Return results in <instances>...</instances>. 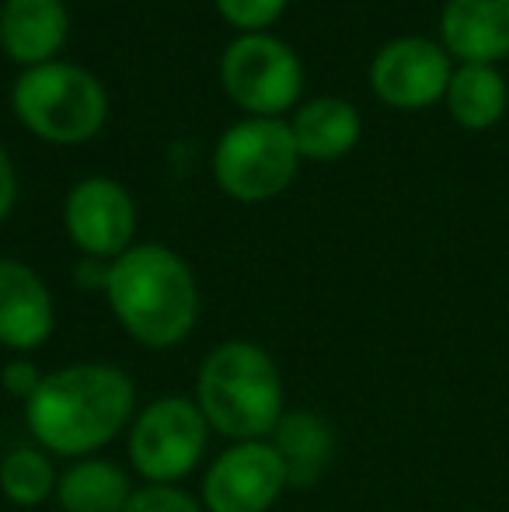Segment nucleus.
I'll use <instances>...</instances> for the list:
<instances>
[{"mask_svg":"<svg viewBox=\"0 0 509 512\" xmlns=\"http://www.w3.org/2000/svg\"><path fill=\"white\" fill-rule=\"evenodd\" d=\"M25 425L49 457L81 460L119 439L136 418V384L116 363H67L25 401Z\"/></svg>","mask_w":509,"mask_h":512,"instance_id":"f257e3e1","label":"nucleus"},{"mask_svg":"<svg viewBox=\"0 0 509 512\" xmlns=\"http://www.w3.org/2000/svg\"><path fill=\"white\" fill-rule=\"evenodd\" d=\"M105 300L119 328L143 349H175L199 321V286L189 262L164 244H133L109 262Z\"/></svg>","mask_w":509,"mask_h":512,"instance_id":"f03ea898","label":"nucleus"},{"mask_svg":"<svg viewBox=\"0 0 509 512\" xmlns=\"http://www.w3.org/2000/svg\"><path fill=\"white\" fill-rule=\"evenodd\" d=\"M196 405L231 443L269 439L286 415V387L269 349L248 338L213 345L196 373Z\"/></svg>","mask_w":509,"mask_h":512,"instance_id":"7ed1b4c3","label":"nucleus"},{"mask_svg":"<svg viewBox=\"0 0 509 512\" xmlns=\"http://www.w3.org/2000/svg\"><path fill=\"white\" fill-rule=\"evenodd\" d=\"M11 105L18 119L49 143H84L109 119V95L98 77L56 60L21 74Z\"/></svg>","mask_w":509,"mask_h":512,"instance_id":"20e7f679","label":"nucleus"},{"mask_svg":"<svg viewBox=\"0 0 509 512\" xmlns=\"http://www.w3.org/2000/svg\"><path fill=\"white\" fill-rule=\"evenodd\" d=\"M210 422L189 394H164L136 411L126 429V457L143 485H178L210 450Z\"/></svg>","mask_w":509,"mask_h":512,"instance_id":"39448f33","label":"nucleus"},{"mask_svg":"<svg viewBox=\"0 0 509 512\" xmlns=\"http://www.w3.org/2000/svg\"><path fill=\"white\" fill-rule=\"evenodd\" d=\"M300 150L279 119H245L224 133L213 154V178L238 203H265L293 182Z\"/></svg>","mask_w":509,"mask_h":512,"instance_id":"423d86ee","label":"nucleus"},{"mask_svg":"<svg viewBox=\"0 0 509 512\" xmlns=\"http://www.w3.org/2000/svg\"><path fill=\"white\" fill-rule=\"evenodd\" d=\"M220 81L255 119H276L290 105H297L304 91V67L286 42L262 32H248L231 42L220 60Z\"/></svg>","mask_w":509,"mask_h":512,"instance_id":"0eeeda50","label":"nucleus"},{"mask_svg":"<svg viewBox=\"0 0 509 512\" xmlns=\"http://www.w3.org/2000/svg\"><path fill=\"white\" fill-rule=\"evenodd\" d=\"M290 488L283 460L269 439L227 443L210 460L199 485V502L206 512H269Z\"/></svg>","mask_w":509,"mask_h":512,"instance_id":"6e6552de","label":"nucleus"},{"mask_svg":"<svg viewBox=\"0 0 509 512\" xmlns=\"http://www.w3.org/2000/svg\"><path fill=\"white\" fill-rule=\"evenodd\" d=\"M450 77H454L450 53L422 35L387 42L370 67L374 95L398 112H419L447 98Z\"/></svg>","mask_w":509,"mask_h":512,"instance_id":"1a4fd4ad","label":"nucleus"},{"mask_svg":"<svg viewBox=\"0 0 509 512\" xmlns=\"http://www.w3.org/2000/svg\"><path fill=\"white\" fill-rule=\"evenodd\" d=\"M63 223L77 248L88 258L116 262L133 248L136 203L112 178H84L70 189L63 206Z\"/></svg>","mask_w":509,"mask_h":512,"instance_id":"9d476101","label":"nucleus"},{"mask_svg":"<svg viewBox=\"0 0 509 512\" xmlns=\"http://www.w3.org/2000/svg\"><path fill=\"white\" fill-rule=\"evenodd\" d=\"M56 331V304L39 272L0 258V345L14 356L39 352Z\"/></svg>","mask_w":509,"mask_h":512,"instance_id":"9b49d317","label":"nucleus"},{"mask_svg":"<svg viewBox=\"0 0 509 512\" xmlns=\"http://www.w3.org/2000/svg\"><path fill=\"white\" fill-rule=\"evenodd\" d=\"M440 35L461 63L496 67L509 56V0H447Z\"/></svg>","mask_w":509,"mask_h":512,"instance_id":"f8f14e48","label":"nucleus"},{"mask_svg":"<svg viewBox=\"0 0 509 512\" xmlns=\"http://www.w3.org/2000/svg\"><path fill=\"white\" fill-rule=\"evenodd\" d=\"M67 39L63 0H7L0 7V46L25 67L53 63Z\"/></svg>","mask_w":509,"mask_h":512,"instance_id":"ddd939ff","label":"nucleus"},{"mask_svg":"<svg viewBox=\"0 0 509 512\" xmlns=\"http://www.w3.org/2000/svg\"><path fill=\"white\" fill-rule=\"evenodd\" d=\"M272 450L283 460L290 488H311L325 478L335 453L332 425L318 411H286L269 436Z\"/></svg>","mask_w":509,"mask_h":512,"instance_id":"4468645a","label":"nucleus"},{"mask_svg":"<svg viewBox=\"0 0 509 512\" xmlns=\"http://www.w3.org/2000/svg\"><path fill=\"white\" fill-rule=\"evenodd\" d=\"M133 478L109 457H81L70 460L60 471L56 485V506L63 512H123L133 499Z\"/></svg>","mask_w":509,"mask_h":512,"instance_id":"2eb2a0df","label":"nucleus"},{"mask_svg":"<svg viewBox=\"0 0 509 512\" xmlns=\"http://www.w3.org/2000/svg\"><path fill=\"white\" fill-rule=\"evenodd\" d=\"M293 140L307 161H335L360 140V115L342 98H314L293 115Z\"/></svg>","mask_w":509,"mask_h":512,"instance_id":"dca6fc26","label":"nucleus"},{"mask_svg":"<svg viewBox=\"0 0 509 512\" xmlns=\"http://www.w3.org/2000/svg\"><path fill=\"white\" fill-rule=\"evenodd\" d=\"M506 105H509V88H506V77L496 67L461 63L454 70L447 88V108L457 126L471 129V133L492 129L506 115Z\"/></svg>","mask_w":509,"mask_h":512,"instance_id":"f3484780","label":"nucleus"},{"mask_svg":"<svg viewBox=\"0 0 509 512\" xmlns=\"http://www.w3.org/2000/svg\"><path fill=\"white\" fill-rule=\"evenodd\" d=\"M60 471L42 446H14L0 457V495L18 509H39L56 499Z\"/></svg>","mask_w":509,"mask_h":512,"instance_id":"a211bd4d","label":"nucleus"},{"mask_svg":"<svg viewBox=\"0 0 509 512\" xmlns=\"http://www.w3.org/2000/svg\"><path fill=\"white\" fill-rule=\"evenodd\" d=\"M123 512H206L196 495L182 485H136L133 499Z\"/></svg>","mask_w":509,"mask_h":512,"instance_id":"6ab92c4d","label":"nucleus"},{"mask_svg":"<svg viewBox=\"0 0 509 512\" xmlns=\"http://www.w3.org/2000/svg\"><path fill=\"white\" fill-rule=\"evenodd\" d=\"M217 7L234 28L262 32L265 25H272L283 14L286 0H217Z\"/></svg>","mask_w":509,"mask_h":512,"instance_id":"aec40b11","label":"nucleus"},{"mask_svg":"<svg viewBox=\"0 0 509 512\" xmlns=\"http://www.w3.org/2000/svg\"><path fill=\"white\" fill-rule=\"evenodd\" d=\"M42 377H46V373H39V366H35L28 356H14L11 363L0 370V387H4L11 398H18L21 405H25V401L39 391Z\"/></svg>","mask_w":509,"mask_h":512,"instance_id":"412c9836","label":"nucleus"},{"mask_svg":"<svg viewBox=\"0 0 509 512\" xmlns=\"http://www.w3.org/2000/svg\"><path fill=\"white\" fill-rule=\"evenodd\" d=\"M14 196H18V178H14V168H11V161H7V154L0 150V223L11 213Z\"/></svg>","mask_w":509,"mask_h":512,"instance_id":"4be33fe9","label":"nucleus"}]
</instances>
